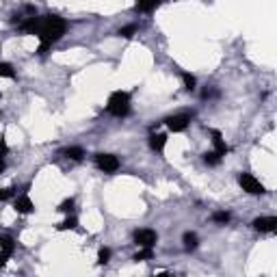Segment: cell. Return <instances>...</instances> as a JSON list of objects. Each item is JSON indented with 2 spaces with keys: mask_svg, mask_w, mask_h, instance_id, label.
I'll return each mask as SVG.
<instances>
[{
  "mask_svg": "<svg viewBox=\"0 0 277 277\" xmlns=\"http://www.w3.org/2000/svg\"><path fill=\"white\" fill-rule=\"evenodd\" d=\"M17 29L26 35H35L39 39V50L37 54L44 57L48 54V50L52 48V44H57L67 31V22L59 15H31L26 20H22L17 24Z\"/></svg>",
  "mask_w": 277,
  "mask_h": 277,
  "instance_id": "1",
  "label": "cell"
},
{
  "mask_svg": "<svg viewBox=\"0 0 277 277\" xmlns=\"http://www.w3.org/2000/svg\"><path fill=\"white\" fill-rule=\"evenodd\" d=\"M130 102H132V93L130 91H113L108 95V102H106V113L113 115V117L122 119L130 113Z\"/></svg>",
  "mask_w": 277,
  "mask_h": 277,
  "instance_id": "2",
  "label": "cell"
},
{
  "mask_svg": "<svg viewBox=\"0 0 277 277\" xmlns=\"http://www.w3.org/2000/svg\"><path fill=\"white\" fill-rule=\"evenodd\" d=\"M238 184H241V188L245 193H249V195H264L266 193L264 184L251 173H238Z\"/></svg>",
  "mask_w": 277,
  "mask_h": 277,
  "instance_id": "3",
  "label": "cell"
},
{
  "mask_svg": "<svg viewBox=\"0 0 277 277\" xmlns=\"http://www.w3.org/2000/svg\"><path fill=\"white\" fill-rule=\"evenodd\" d=\"M191 119H193L191 113H178V115H171V117H167L163 123H165V126H167L171 132H184L188 126H191Z\"/></svg>",
  "mask_w": 277,
  "mask_h": 277,
  "instance_id": "4",
  "label": "cell"
},
{
  "mask_svg": "<svg viewBox=\"0 0 277 277\" xmlns=\"http://www.w3.org/2000/svg\"><path fill=\"white\" fill-rule=\"evenodd\" d=\"M95 165H98L100 171L104 173H115L119 169V158L115 154H104V152H100V154H95Z\"/></svg>",
  "mask_w": 277,
  "mask_h": 277,
  "instance_id": "5",
  "label": "cell"
},
{
  "mask_svg": "<svg viewBox=\"0 0 277 277\" xmlns=\"http://www.w3.org/2000/svg\"><path fill=\"white\" fill-rule=\"evenodd\" d=\"M132 238H135V243L138 245V247H154V245L158 243V234H156V230H150V228L137 230V232L132 234Z\"/></svg>",
  "mask_w": 277,
  "mask_h": 277,
  "instance_id": "6",
  "label": "cell"
},
{
  "mask_svg": "<svg viewBox=\"0 0 277 277\" xmlns=\"http://www.w3.org/2000/svg\"><path fill=\"white\" fill-rule=\"evenodd\" d=\"M251 228L256 230V232L271 234L277 230V216H258V219H253Z\"/></svg>",
  "mask_w": 277,
  "mask_h": 277,
  "instance_id": "7",
  "label": "cell"
},
{
  "mask_svg": "<svg viewBox=\"0 0 277 277\" xmlns=\"http://www.w3.org/2000/svg\"><path fill=\"white\" fill-rule=\"evenodd\" d=\"M13 208H15L17 215H31V212H35L33 200H31L26 193H22L20 197H15V200H13Z\"/></svg>",
  "mask_w": 277,
  "mask_h": 277,
  "instance_id": "8",
  "label": "cell"
},
{
  "mask_svg": "<svg viewBox=\"0 0 277 277\" xmlns=\"http://www.w3.org/2000/svg\"><path fill=\"white\" fill-rule=\"evenodd\" d=\"M147 143H150V147L154 152L163 154L165 147H167V135H165V132H152L150 138H147Z\"/></svg>",
  "mask_w": 277,
  "mask_h": 277,
  "instance_id": "9",
  "label": "cell"
},
{
  "mask_svg": "<svg viewBox=\"0 0 277 277\" xmlns=\"http://www.w3.org/2000/svg\"><path fill=\"white\" fill-rule=\"evenodd\" d=\"M210 137H212V145H215V152L219 156H225L230 152V147H228V143H225V138L223 135H221L219 130H210Z\"/></svg>",
  "mask_w": 277,
  "mask_h": 277,
  "instance_id": "10",
  "label": "cell"
},
{
  "mask_svg": "<svg viewBox=\"0 0 277 277\" xmlns=\"http://www.w3.org/2000/svg\"><path fill=\"white\" fill-rule=\"evenodd\" d=\"M165 0H135V9L141 13H152L163 4Z\"/></svg>",
  "mask_w": 277,
  "mask_h": 277,
  "instance_id": "11",
  "label": "cell"
},
{
  "mask_svg": "<svg viewBox=\"0 0 277 277\" xmlns=\"http://www.w3.org/2000/svg\"><path fill=\"white\" fill-rule=\"evenodd\" d=\"M65 158H69V160H74V163H80L82 158H85V150L82 147H78V145H69V147H65V150L61 152Z\"/></svg>",
  "mask_w": 277,
  "mask_h": 277,
  "instance_id": "12",
  "label": "cell"
},
{
  "mask_svg": "<svg viewBox=\"0 0 277 277\" xmlns=\"http://www.w3.org/2000/svg\"><path fill=\"white\" fill-rule=\"evenodd\" d=\"M182 243H184V249H186V251H195V249L200 247V236H197L195 232H184Z\"/></svg>",
  "mask_w": 277,
  "mask_h": 277,
  "instance_id": "13",
  "label": "cell"
},
{
  "mask_svg": "<svg viewBox=\"0 0 277 277\" xmlns=\"http://www.w3.org/2000/svg\"><path fill=\"white\" fill-rule=\"evenodd\" d=\"M0 251L13 256V251H15V238L9 236V234H0Z\"/></svg>",
  "mask_w": 277,
  "mask_h": 277,
  "instance_id": "14",
  "label": "cell"
},
{
  "mask_svg": "<svg viewBox=\"0 0 277 277\" xmlns=\"http://www.w3.org/2000/svg\"><path fill=\"white\" fill-rule=\"evenodd\" d=\"M59 232H67V230H78V219L74 215H67V219L63 221V223L57 225Z\"/></svg>",
  "mask_w": 277,
  "mask_h": 277,
  "instance_id": "15",
  "label": "cell"
},
{
  "mask_svg": "<svg viewBox=\"0 0 277 277\" xmlns=\"http://www.w3.org/2000/svg\"><path fill=\"white\" fill-rule=\"evenodd\" d=\"M201 158H204V163L208 165V167H216V165H219L221 160H223V156H219L215 150H212V152H206V154L201 156Z\"/></svg>",
  "mask_w": 277,
  "mask_h": 277,
  "instance_id": "16",
  "label": "cell"
},
{
  "mask_svg": "<svg viewBox=\"0 0 277 277\" xmlns=\"http://www.w3.org/2000/svg\"><path fill=\"white\" fill-rule=\"evenodd\" d=\"M137 31H138L137 24H126V26H122V29L117 31V35L123 37V39H132V37L137 35Z\"/></svg>",
  "mask_w": 277,
  "mask_h": 277,
  "instance_id": "17",
  "label": "cell"
},
{
  "mask_svg": "<svg viewBox=\"0 0 277 277\" xmlns=\"http://www.w3.org/2000/svg\"><path fill=\"white\" fill-rule=\"evenodd\" d=\"M76 201H74V197H67V200H63L61 204H59V208L57 210L59 212H65V215H74V210H76Z\"/></svg>",
  "mask_w": 277,
  "mask_h": 277,
  "instance_id": "18",
  "label": "cell"
},
{
  "mask_svg": "<svg viewBox=\"0 0 277 277\" xmlns=\"http://www.w3.org/2000/svg\"><path fill=\"white\" fill-rule=\"evenodd\" d=\"M154 258V247H141V251L137 253L132 260H137V262H145V260H152Z\"/></svg>",
  "mask_w": 277,
  "mask_h": 277,
  "instance_id": "19",
  "label": "cell"
},
{
  "mask_svg": "<svg viewBox=\"0 0 277 277\" xmlns=\"http://www.w3.org/2000/svg\"><path fill=\"white\" fill-rule=\"evenodd\" d=\"M182 82H184V89H186V91H195V87H197V78L193 76V74L182 72Z\"/></svg>",
  "mask_w": 277,
  "mask_h": 277,
  "instance_id": "20",
  "label": "cell"
},
{
  "mask_svg": "<svg viewBox=\"0 0 277 277\" xmlns=\"http://www.w3.org/2000/svg\"><path fill=\"white\" fill-rule=\"evenodd\" d=\"M230 219H232V215H230V212H225V210H219V212H215V215H212V221H215V223H219V225L230 223Z\"/></svg>",
  "mask_w": 277,
  "mask_h": 277,
  "instance_id": "21",
  "label": "cell"
},
{
  "mask_svg": "<svg viewBox=\"0 0 277 277\" xmlns=\"http://www.w3.org/2000/svg\"><path fill=\"white\" fill-rule=\"evenodd\" d=\"M0 76H4V78H15V69H13L11 63H4V61H0Z\"/></svg>",
  "mask_w": 277,
  "mask_h": 277,
  "instance_id": "22",
  "label": "cell"
},
{
  "mask_svg": "<svg viewBox=\"0 0 277 277\" xmlns=\"http://www.w3.org/2000/svg\"><path fill=\"white\" fill-rule=\"evenodd\" d=\"M110 256H113V251H110L108 247H100V251H98V264H108Z\"/></svg>",
  "mask_w": 277,
  "mask_h": 277,
  "instance_id": "23",
  "label": "cell"
},
{
  "mask_svg": "<svg viewBox=\"0 0 277 277\" xmlns=\"http://www.w3.org/2000/svg\"><path fill=\"white\" fill-rule=\"evenodd\" d=\"M17 193L15 186H7V188H0V201H7V200H13Z\"/></svg>",
  "mask_w": 277,
  "mask_h": 277,
  "instance_id": "24",
  "label": "cell"
},
{
  "mask_svg": "<svg viewBox=\"0 0 277 277\" xmlns=\"http://www.w3.org/2000/svg\"><path fill=\"white\" fill-rule=\"evenodd\" d=\"M201 98L204 100H215V98H219V91H216L215 87H206V89L201 91Z\"/></svg>",
  "mask_w": 277,
  "mask_h": 277,
  "instance_id": "25",
  "label": "cell"
},
{
  "mask_svg": "<svg viewBox=\"0 0 277 277\" xmlns=\"http://www.w3.org/2000/svg\"><path fill=\"white\" fill-rule=\"evenodd\" d=\"M9 154V145H7V138H4V135H0V156Z\"/></svg>",
  "mask_w": 277,
  "mask_h": 277,
  "instance_id": "26",
  "label": "cell"
},
{
  "mask_svg": "<svg viewBox=\"0 0 277 277\" xmlns=\"http://www.w3.org/2000/svg\"><path fill=\"white\" fill-rule=\"evenodd\" d=\"M9 258H11V256H9V253L0 251V266H4V264H7V262H9Z\"/></svg>",
  "mask_w": 277,
  "mask_h": 277,
  "instance_id": "27",
  "label": "cell"
},
{
  "mask_svg": "<svg viewBox=\"0 0 277 277\" xmlns=\"http://www.w3.org/2000/svg\"><path fill=\"white\" fill-rule=\"evenodd\" d=\"M4 169H7V165H4V158H2V156H0V173H2Z\"/></svg>",
  "mask_w": 277,
  "mask_h": 277,
  "instance_id": "28",
  "label": "cell"
}]
</instances>
